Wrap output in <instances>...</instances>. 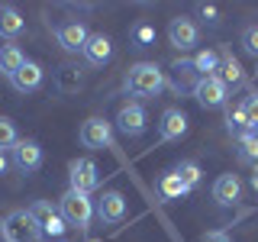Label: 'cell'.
<instances>
[{
    "instance_id": "6da1fadb",
    "label": "cell",
    "mask_w": 258,
    "mask_h": 242,
    "mask_svg": "<svg viewBox=\"0 0 258 242\" xmlns=\"http://www.w3.org/2000/svg\"><path fill=\"white\" fill-rule=\"evenodd\" d=\"M165 84H168V78L155 62H136L126 71V91L136 97H158L165 91Z\"/></svg>"
},
{
    "instance_id": "7a4b0ae2",
    "label": "cell",
    "mask_w": 258,
    "mask_h": 242,
    "mask_svg": "<svg viewBox=\"0 0 258 242\" xmlns=\"http://www.w3.org/2000/svg\"><path fill=\"white\" fill-rule=\"evenodd\" d=\"M58 213H61V220L68 223V226L87 229V223H91V216H94V200L87 197V194L68 188V191L58 197Z\"/></svg>"
},
{
    "instance_id": "3957f363",
    "label": "cell",
    "mask_w": 258,
    "mask_h": 242,
    "mask_svg": "<svg viewBox=\"0 0 258 242\" xmlns=\"http://www.w3.org/2000/svg\"><path fill=\"white\" fill-rule=\"evenodd\" d=\"M0 232H4V242H39L42 239V229L32 220L29 210H13V213H7Z\"/></svg>"
},
{
    "instance_id": "277c9868",
    "label": "cell",
    "mask_w": 258,
    "mask_h": 242,
    "mask_svg": "<svg viewBox=\"0 0 258 242\" xmlns=\"http://www.w3.org/2000/svg\"><path fill=\"white\" fill-rule=\"evenodd\" d=\"M68 181H71V191H81V194H91L100 188V168L94 165L91 158H75L68 165Z\"/></svg>"
},
{
    "instance_id": "5b68a950",
    "label": "cell",
    "mask_w": 258,
    "mask_h": 242,
    "mask_svg": "<svg viewBox=\"0 0 258 242\" xmlns=\"http://www.w3.org/2000/svg\"><path fill=\"white\" fill-rule=\"evenodd\" d=\"M194 100L200 103V107H207V110H216V107H226V100H229V87L223 84L216 75H210V78H200L197 84H194Z\"/></svg>"
},
{
    "instance_id": "8992f818",
    "label": "cell",
    "mask_w": 258,
    "mask_h": 242,
    "mask_svg": "<svg viewBox=\"0 0 258 242\" xmlns=\"http://www.w3.org/2000/svg\"><path fill=\"white\" fill-rule=\"evenodd\" d=\"M168 42H171L177 52H190L194 45L200 42V26L187 16H174L168 23Z\"/></svg>"
},
{
    "instance_id": "52a82bcc",
    "label": "cell",
    "mask_w": 258,
    "mask_h": 242,
    "mask_svg": "<svg viewBox=\"0 0 258 242\" xmlns=\"http://www.w3.org/2000/svg\"><path fill=\"white\" fill-rule=\"evenodd\" d=\"M78 139H81V145H84V149H110V145H113L110 123H107V119H100V116L84 119V123H81Z\"/></svg>"
},
{
    "instance_id": "ba28073f",
    "label": "cell",
    "mask_w": 258,
    "mask_h": 242,
    "mask_svg": "<svg viewBox=\"0 0 258 242\" xmlns=\"http://www.w3.org/2000/svg\"><path fill=\"white\" fill-rule=\"evenodd\" d=\"M116 126H119V133H123V136H129V139L145 136V126H149L145 107H142V103H123L119 113H116Z\"/></svg>"
},
{
    "instance_id": "9c48e42d",
    "label": "cell",
    "mask_w": 258,
    "mask_h": 242,
    "mask_svg": "<svg viewBox=\"0 0 258 242\" xmlns=\"http://www.w3.org/2000/svg\"><path fill=\"white\" fill-rule=\"evenodd\" d=\"M29 213H32V220L39 223V229H42V236H61V232L68 229V223L61 220L58 207H52L48 200H36V204L29 207Z\"/></svg>"
},
{
    "instance_id": "30bf717a",
    "label": "cell",
    "mask_w": 258,
    "mask_h": 242,
    "mask_svg": "<svg viewBox=\"0 0 258 242\" xmlns=\"http://www.w3.org/2000/svg\"><path fill=\"white\" fill-rule=\"evenodd\" d=\"M10 152H13L16 171L32 174V171H39V168H42V145H39L36 139H20Z\"/></svg>"
},
{
    "instance_id": "8fae6325",
    "label": "cell",
    "mask_w": 258,
    "mask_h": 242,
    "mask_svg": "<svg viewBox=\"0 0 258 242\" xmlns=\"http://www.w3.org/2000/svg\"><path fill=\"white\" fill-rule=\"evenodd\" d=\"M55 39H58V45L64 52H84L91 32H87V26L81 20H68V23H58V26H55Z\"/></svg>"
},
{
    "instance_id": "7c38bea8",
    "label": "cell",
    "mask_w": 258,
    "mask_h": 242,
    "mask_svg": "<svg viewBox=\"0 0 258 242\" xmlns=\"http://www.w3.org/2000/svg\"><path fill=\"white\" fill-rule=\"evenodd\" d=\"M187 113H184L181 107H168L165 113H161V123H158V136L161 142H177L181 136H187Z\"/></svg>"
},
{
    "instance_id": "4fadbf2b",
    "label": "cell",
    "mask_w": 258,
    "mask_h": 242,
    "mask_svg": "<svg viewBox=\"0 0 258 242\" xmlns=\"http://www.w3.org/2000/svg\"><path fill=\"white\" fill-rule=\"evenodd\" d=\"M94 210L103 223H123L126 220V197L119 191H103Z\"/></svg>"
},
{
    "instance_id": "5bb4252c",
    "label": "cell",
    "mask_w": 258,
    "mask_h": 242,
    "mask_svg": "<svg viewBox=\"0 0 258 242\" xmlns=\"http://www.w3.org/2000/svg\"><path fill=\"white\" fill-rule=\"evenodd\" d=\"M239 197H242V181L232 171H226L220 174L213 181V200L220 207H232V204H239Z\"/></svg>"
},
{
    "instance_id": "9a60e30c",
    "label": "cell",
    "mask_w": 258,
    "mask_h": 242,
    "mask_svg": "<svg viewBox=\"0 0 258 242\" xmlns=\"http://www.w3.org/2000/svg\"><path fill=\"white\" fill-rule=\"evenodd\" d=\"M42 75H45L42 65L26 58V65L10 78V84H13V91H20V94H32V91H39V84H42Z\"/></svg>"
},
{
    "instance_id": "2e32d148",
    "label": "cell",
    "mask_w": 258,
    "mask_h": 242,
    "mask_svg": "<svg viewBox=\"0 0 258 242\" xmlns=\"http://www.w3.org/2000/svg\"><path fill=\"white\" fill-rule=\"evenodd\" d=\"M84 58H87V65H94V68L107 65L113 58V42L103 36V32H94V36L87 39V45H84Z\"/></svg>"
},
{
    "instance_id": "e0dca14e",
    "label": "cell",
    "mask_w": 258,
    "mask_h": 242,
    "mask_svg": "<svg viewBox=\"0 0 258 242\" xmlns=\"http://www.w3.org/2000/svg\"><path fill=\"white\" fill-rule=\"evenodd\" d=\"M216 78L223 81L226 87H239V84H245V71H242V65L239 58L232 52H220V68H216Z\"/></svg>"
},
{
    "instance_id": "ac0fdd59",
    "label": "cell",
    "mask_w": 258,
    "mask_h": 242,
    "mask_svg": "<svg viewBox=\"0 0 258 242\" xmlns=\"http://www.w3.org/2000/svg\"><path fill=\"white\" fill-rule=\"evenodd\" d=\"M171 75H174V81H171L174 91H194V84L200 81L197 68H194V58H177L171 65Z\"/></svg>"
},
{
    "instance_id": "d6986e66",
    "label": "cell",
    "mask_w": 258,
    "mask_h": 242,
    "mask_svg": "<svg viewBox=\"0 0 258 242\" xmlns=\"http://www.w3.org/2000/svg\"><path fill=\"white\" fill-rule=\"evenodd\" d=\"M26 65V52H23L16 42H10V45H0V75H4L7 81H10L16 71Z\"/></svg>"
},
{
    "instance_id": "ffe728a7",
    "label": "cell",
    "mask_w": 258,
    "mask_h": 242,
    "mask_svg": "<svg viewBox=\"0 0 258 242\" xmlns=\"http://www.w3.org/2000/svg\"><path fill=\"white\" fill-rule=\"evenodd\" d=\"M23 29H26V20H23V13L16 10V7H10V4L0 7V36H4V39H16Z\"/></svg>"
},
{
    "instance_id": "44dd1931",
    "label": "cell",
    "mask_w": 258,
    "mask_h": 242,
    "mask_svg": "<svg viewBox=\"0 0 258 242\" xmlns=\"http://www.w3.org/2000/svg\"><path fill=\"white\" fill-rule=\"evenodd\" d=\"M158 194H161L165 200H181L184 194H190V188H187V184H184L174 171H168V174H161V181H158Z\"/></svg>"
},
{
    "instance_id": "7402d4cb",
    "label": "cell",
    "mask_w": 258,
    "mask_h": 242,
    "mask_svg": "<svg viewBox=\"0 0 258 242\" xmlns=\"http://www.w3.org/2000/svg\"><path fill=\"white\" fill-rule=\"evenodd\" d=\"M194 68H197L200 78L216 75V68H220V52H213V48H200V52L194 55Z\"/></svg>"
},
{
    "instance_id": "603a6c76",
    "label": "cell",
    "mask_w": 258,
    "mask_h": 242,
    "mask_svg": "<svg viewBox=\"0 0 258 242\" xmlns=\"http://www.w3.org/2000/svg\"><path fill=\"white\" fill-rule=\"evenodd\" d=\"M226 129H229L236 139H242L245 133H252V129H248V119H245L242 103H239V107H229V110H226Z\"/></svg>"
},
{
    "instance_id": "cb8c5ba5",
    "label": "cell",
    "mask_w": 258,
    "mask_h": 242,
    "mask_svg": "<svg viewBox=\"0 0 258 242\" xmlns=\"http://www.w3.org/2000/svg\"><path fill=\"white\" fill-rule=\"evenodd\" d=\"M174 174L181 177V181L187 184L190 191L197 188V184H200V177H204V171H200V165H197V161H177V165H174Z\"/></svg>"
},
{
    "instance_id": "d4e9b609",
    "label": "cell",
    "mask_w": 258,
    "mask_h": 242,
    "mask_svg": "<svg viewBox=\"0 0 258 242\" xmlns=\"http://www.w3.org/2000/svg\"><path fill=\"white\" fill-rule=\"evenodd\" d=\"M239 158L258 165V133H245V136L239 139Z\"/></svg>"
},
{
    "instance_id": "484cf974",
    "label": "cell",
    "mask_w": 258,
    "mask_h": 242,
    "mask_svg": "<svg viewBox=\"0 0 258 242\" xmlns=\"http://www.w3.org/2000/svg\"><path fill=\"white\" fill-rule=\"evenodd\" d=\"M16 142H20V136H16V123L10 116H0V152L13 149Z\"/></svg>"
},
{
    "instance_id": "4316f807",
    "label": "cell",
    "mask_w": 258,
    "mask_h": 242,
    "mask_svg": "<svg viewBox=\"0 0 258 242\" xmlns=\"http://www.w3.org/2000/svg\"><path fill=\"white\" fill-rule=\"evenodd\" d=\"M242 110H245V119H248V129H258V91H252L245 97V100H242Z\"/></svg>"
},
{
    "instance_id": "83f0119b",
    "label": "cell",
    "mask_w": 258,
    "mask_h": 242,
    "mask_svg": "<svg viewBox=\"0 0 258 242\" xmlns=\"http://www.w3.org/2000/svg\"><path fill=\"white\" fill-rule=\"evenodd\" d=\"M242 48H245L252 58H258V23H252V26L242 29Z\"/></svg>"
},
{
    "instance_id": "f1b7e54d",
    "label": "cell",
    "mask_w": 258,
    "mask_h": 242,
    "mask_svg": "<svg viewBox=\"0 0 258 242\" xmlns=\"http://www.w3.org/2000/svg\"><path fill=\"white\" fill-rule=\"evenodd\" d=\"M197 16L204 23H210V26H216L220 23V7H213V4H197Z\"/></svg>"
},
{
    "instance_id": "f546056e",
    "label": "cell",
    "mask_w": 258,
    "mask_h": 242,
    "mask_svg": "<svg viewBox=\"0 0 258 242\" xmlns=\"http://www.w3.org/2000/svg\"><path fill=\"white\" fill-rule=\"evenodd\" d=\"M133 39H136V45H152V42H155V29L145 26V23H139V26L133 29Z\"/></svg>"
},
{
    "instance_id": "4dcf8cb0",
    "label": "cell",
    "mask_w": 258,
    "mask_h": 242,
    "mask_svg": "<svg viewBox=\"0 0 258 242\" xmlns=\"http://www.w3.org/2000/svg\"><path fill=\"white\" fill-rule=\"evenodd\" d=\"M58 87H61V91H75V87H81V78L75 75V68H61V75H58Z\"/></svg>"
},
{
    "instance_id": "1f68e13d",
    "label": "cell",
    "mask_w": 258,
    "mask_h": 242,
    "mask_svg": "<svg viewBox=\"0 0 258 242\" xmlns=\"http://www.w3.org/2000/svg\"><path fill=\"white\" fill-rule=\"evenodd\" d=\"M204 242H232V239L226 236V232H220V229H216V232H207V236H204Z\"/></svg>"
},
{
    "instance_id": "d6a6232c",
    "label": "cell",
    "mask_w": 258,
    "mask_h": 242,
    "mask_svg": "<svg viewBox=\"0 0 258 242\" xmlns=\"http://www.w3.org/2000/svg\"><path fill=\"white\" fill-rule=\"evenodd\" d=\"M7 168H10V161H7V155L0 152V174H7Z\"/></svg>"
},
{
    "instance_id": "836d02e7",
    "label": "cell",
    "mask_w": 258,
    "mask_h": 242,
    "mask_svg": "<svg viewBox=\"0 0 258 242\" xmlns=\"http://www.w3.org/2000/svg\"><path fill=\"white\" fill-rule=\"evenodd\" d=\"M252 188L258 191V165H255V171H252Z\"/></svg>"
},
{
    "instance_id": "e575fe53",
    "label": "cell",
    "mask_w": 258,
    "mask_h": 242,
    "mask_svg": "<svg viewBox=\"0 0 258 242\" xmlns=\"http://www.w3.org/2000/svg\"><path fill=\"white\" fill-rule=\"evenodd\" d=\"M91 242H100V239H91Z\"/></svg>"
}]
</instances>
